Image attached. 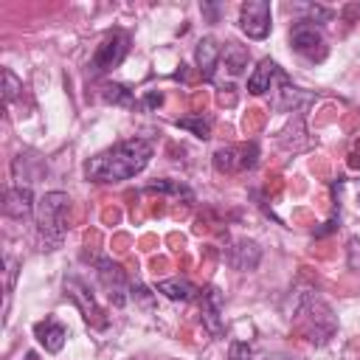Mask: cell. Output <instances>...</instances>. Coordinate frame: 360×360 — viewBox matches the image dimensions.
<instances>
[{
  "label": "cell",
  "mask_w": 360,
  "mask_h": 360,
  "mask_svg": "<svg viewBox=\"0 0 360 360\" xmlns=\"http://www.w3.org/2000/svg\"><path fill=\"white\" fill-rule=\"evenodd\" d=\"M177 127L191 129L197 138H208V135H211V121H208V118H180Z\"/></svg>",
  "instance_id": "18"
},
{
  "label": "cell",
  "mask_w": 360,
  "mask_h": 360,
  "mask_svg": "<svg viewBox=\"0 0 360 360\" xmlns=\"http://www.w3.org/2000/svg\"><path fill=\"white\" fill-rule=\"evenodd\" d=\"M34 335H37V340H39L48 352H59V349L65 346V338H68L65 326H62V323H56L53 318L39 321V323L34 326Z\"/></svg>",
  "instance_id": "11"
},
{
  "label": "cell",
  "mask_w": 360,
  "mask_h": 360,
  "mask_svg": "<svg viewBox=\"0 0 360 360\" xmlns=\"http://www.w3.org/2000/svg\"><path fill=\"white\" fill-rule=\"evenodd\" d=\"M149 158H152V143L143 138H129L90 158L84 163V174L96 183H121V180L141 174Z\"/></svg>",
  "instance_id": "1"
},
{
  "label": "cell",
  "mask_w": 360,
  "mask_h": 360,
  "mask_svg": "<svg viewBox=\"0 0 360 360\" xmlns=\"http://www.w3.org/2000/svg\"><path fill=\"white\" fill-rule=\"evenodd\" d=\"M96 273H98V281H101L104 292L110 295V301L115 307H124L129 301V295H132V284H129L124 267L110 262V259H98L96 262Z\"/></svg>",
  "instance_id": "4"
},
{
  "label": "cell",
  "mask_w": 360,
  "mask_h": 360,
  "mask_svg": "<svg viewBox=\"0 0 360 360\" xmlns=\"http://www.w3.org/2000/svg\"><path fill=\"white\" fill-rule=\"evenodd\" d=\"M270 3L267 0H248L239 8V28L250 37V39H264L270 34Z\"/></svg>",
  "instance_id": "6"
},
{
  "label": "cell",
  "mask_w": 360,
  "mask_h": 360,
  "mask_svg": "<svg viewBox=\"0 0 360 360\" xmlns=\"http://www.w3.org/2000/svg\"><path fill=\"white\" fill-rule=\"evenodd\" d=\"M222 59H225V68L236 76V73H242V70L248 68L250 53H248L242 45H236V42H225V48H222Z\"/></svg>",
  "instance_id": "16"
},
{
  "label": "cell",
  "mask_w": 360,
  "mask_h": 360,
  "mask_svg": "<svg viewBox=\"0 0 360 360\" xmlns=\"http://www.w3.org/2000/svg\"><path fill=\"white\" fill-rule=\"evenodd\" d=\"M259 158L256 143L250 146H222L214 152V166L219 172H242V169H253Z\"/></svg>",
  "instance_id": "7"
},
{
  "label": "cell",
  "mask_w": 360,
  "mask_h": 360,
  "mask_svg": "<svg viewBox=\"0 0 360 360\" xmlns=\"http://www.w3.org/2000/svg\"><path fill=\"white\" fill-rule=\"evenodd\" d=\"M3 79H6V101H14V98H17V93L22 90V82H20L8 68L3 70Z\"/></svg>",
  "instance_id": "20"
},
{
  "label": "cell",
  "mask_w": 360,
  "mask_h": 360,
  "mask_svg": "<svg viewBox=\"0 0 360 360\" xmlns=\"http://www.w3.org/2000/svg\"><path fill=\"white\" fill-rule=\"evenodd\" d=\"M248 253L250 256H256L259 253V248H256V242H248V239H239L231 250H228V262H231V267H236V270H253L259 262H253V259H248Z\"/></svg>",
  "instance_id": "14"
},
{
  "label": "cell",
  "mask_w": 360,
  "mask_h": 360,
  "mask_svg": "<svg viewBox=\"0 0 360 360\" xmlns=\"http://www.w3.org/2000/svg\"><path fill=\"white\" fill-rule=\"evenodd\" d=\"M68 208H70V197L65 191H48L37 200L34 217H37V233H39L42 250H56L65 242Z\"/></svg>",
  "instance_id": "2"
},
{
  "label": "cell",
  "mask_w": 360,
  "mask_h": 360,
  "mask_svg": "<svg viewBox=\"0 0 360 360\" xmlns=\"http://www.w3.org/2000/svg\"><path fill=\"white\" fill-rule=\"evenodd\" d=\"M231 360H250V352L245 343H233L231 346Z\"/></svg>",
  "instance_id": "21"
},
{
  "label": "cell",
  "mask_w": 360,
  "mask_h": 360,
  "mask_svg": "<svg viewBox=\"0 0 360 360\" xmlns=\"http://www.w3.org/2000/svg\"><path fill=\"white\" fill-rule=\"evenodd\" d=\"M155 290L163 292V295L172 298V301H191V298L197 295V287H194L188 278H163V281H158Z\"/></svg>",
  "instance_id": "13"
},
{
  "label": "cell",
  "mask_w": 360,
  "mask_h": 360,
  "mask_svg": "<svg viewBox=\"0 0 360 360\" xmlns=\"http://www.w3.org/2000/svg\"><path fill=\"white\" fill-rule=\"evenodd\" d=\"M290 45H292V51H298L307 59H318L321 62L326 56V39H323L321 28L315 22H309V20H301V22H295L290 28Z\"/></svg>",
  "instance_id": "5"
},
{
  "label": "cell",
  "mask_w": 360,
  "mask_h": 360,
  "mask_svg": "<svg viewBox=\"0 0 360 360\" xmlns=\"http://www.w3.org/2000/svg\"><path fill=\"white\" fill-rule=\"evenodd\" d=\"M37 211V202H34V194H31V186H11L6 191V214L14 217V219H25Z\"/></svg>",
  "instance_id": "9"
},
{
  "label": "cell",
  "mask_w": 360,
  "mask_h": 360,
  "mask_svg": "<svg viewBox=\"0 0 360 360\" xmlns=\"http://www.w3.org/2000/svg\"><path fill=\"white\" fill-rule=\"evenodd\" d=\"M25 360H39V357H37V352H28V354H25Z\"/></svg>",
  "instance_id": "23"
},
{
  "label": "cell",
  "mask_w": 360,
  "mask_h": 360,
  "mask_svg": "<svg viewBox=\"0 0 360 360\" xmlns=\"http://www.w3.org/2000/svg\"><path fill=\"white\" fill-rule=\"evenodd\" d=\"M202 318H205V323H208V329L214 335L222 332V323H219V292L214 287H208L202 292Z\"/></svg>",
  "instance_id": "15"
},
{
  "label": "cell",
  "mask_w": 360,
  "mask_h": 360,
  "mask_svg": "<svg viewBox=\"0 0 360 360\" xmlns=\"http://www.w3.org/2000/svg\"><path fill=\"white\" fill-rule=\"evenodd\" d=\"M101 98H104L107 104H121V107H132V104H135L132 90H127V87L118 84V82H107V84L101 87Z\"/></svg>",
  "instance_id": "17"
},
{
  "label": "cell",
  "mask_w": 360,
  "mask_h": 360,
  "mask_svg": "<svg viewBox=\"0 0 360 360\" xmlns=\"http://www.w3.org/2000/svg\"><path fill=\"white\" fill-rule=\"evenodd\" d=\"M160 101H163V96H160V93H155V90H152V93H146V98H143V104H146V107H158Z\"/></svg>",
  "instance_id": "22"
},
{
  "label": "cell",
  "mask_w": 360,
  "mask_h": 360,
  "mask_svg": "<svg viewBox=\"0 0 360 360\" xmlns=\"http://www.w3.org/2000/svg\"><path fill=\"white\" fill-rule=\"evenodd\" d=\"M65 295H68V298H73V301L79 304V309H82V315H84V321H87V323H96V326H104V323H107L104 318H98V315H101V309L96 307V301H93V295L87 292V287H84V281H82V278H76V276L65 278Z\"/></svg>",
  "instance_id": "8"
},
{
  "label": "cell",
  "mask_w": 360,
  "mask_h": 360,
  "mask_svg": "<svg viewBox=\"0 0 360 360\" xmlns=\"http://www.w3.org/2000/svg\"><path fill=\"white\" fill-rule=\"evenodd\" d=\"M219 59H222V48L211 37H205V39L197 42V68H200L202 79H211L214 76V68H217Z\"/></svg>",
  "instance_id": "12"
},
{
  "label": "cell",
  "mask_w": 360,
  "mask_h": 360,
  "mask_svg": "<svg viewBox=\"0 0 360 360\" xmlns=\"http://www.w3.org/2000/svg\"><path fill=\"white\" fill-rule=\"evenodd\" d=\"M146 191H166V194H186V197H191L188 194V188L186 186H180V183H166V180H158V183H149L146 186Z\"/></svg>",
  "instance_id": "19"
},
{
  "label": "cell",
  "mask_w": 360,
  "mask_h": 360,
  "mask_svg": "<svg viewBox=\"0 0 360 360\" xmlns=\"http://www.w3.org/2000/svg\"><path fill=\"white\" fill-rule=\"evenodd\" d=\"M278 76H281L278 65H276L273 59H262L259 68H256V70L250 73V79H248V93L264 96L267 90H273V79H278Z\"/></svg>",
  "instance_id": "10"
},
{
  "label": "cell",
  "mask_w": 360,
  "mask_h": 360,
  "mask_svg": "<svg viewBox=\"0 0 360 360\" xmlns=\"http://www.w3.org/2000/svg\"><path fill=\"white\" fill-rule=\"evenodd\" d=\"M127 51H129V37H127V31H121V28L107 31V34H104V39L98 42L96 53H93L90 73H96V76H98V73H107V70L118 68V65L124 62Z\"/></svg>",
  "instance_id": "3"
}]
</instances>
